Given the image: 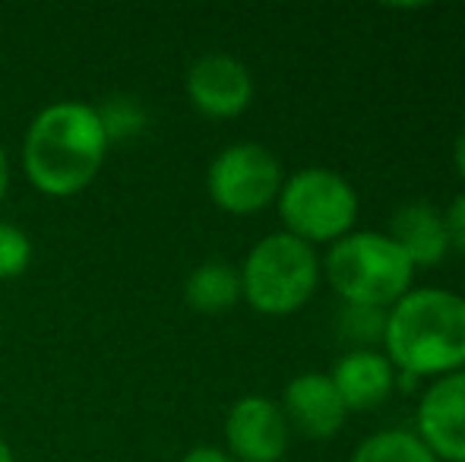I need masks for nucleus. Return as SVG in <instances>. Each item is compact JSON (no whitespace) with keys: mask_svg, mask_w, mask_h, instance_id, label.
Masks as SVG:
<instances>
[{"mask_svg":"<svg viewBox=\"0 0 465 462\" xmlns=\"http://www.w3.org/2000/svg\"><path fill=\"white\" fill-rule=\"evenodd\" d=\"M418 437L437 459L465 462V370L440 377L424 389Z\"/></svg>","mask_w":465,"mask_h":462,"instance_id":"1a4fd4ad","label":"nucleus"},{"mask_svg":"<svg viewBox=\"0 0 465 462\" xmlns=\"http://www.w3.org/2000/svg\"><path fill=\"white\" fill-rule=\"evenodd\" d=\"M187 304L200 314H222V310L234 308L241 298V272L228 263H203L196 266L184 282Z\"/></svg>","mask_w":465,"mask_h":462,"instance_id":"ddd939ff","label":"nucleus"},{"mask_svg":"<svg viewBox=\"0 0 465 462\" xmlns=\"http://www.w3.org/2000/svg\"><path fill=\"white\" fill-rule=\"evenodd\" d=\"M225 440L241 462H279L288 450L292 428L270 396H241L225 418Z\"/></svg>","mask_w":465,"mask_h":462,"instance_id":"0eeeda50","label":"nucleus"},{"mask_svg":"<svg viewBox=\"0 0 465 462\" xmlns=\"http://www.w3.org/2000/svg\"><path fill=\"white\" fill-rule=\"evenodd\" d=\"M323 272L345 304L390 310L411 289L415 266L383 231H349L330 247Z\"/></svg>","mask_w":465,"mask_h":462,"instance_id":"7ed1b4c3","label":"nucleus"},{"mask_svg":"<svg viewBox=\"0 0 465 462\" xmlns=\"http://www.w3.org/2000/svg\"><path fill=\"white\" fill-rule=\"evenodd\" d=\"M241 295L253 310L285 317L301 310L320 282V257L307 241L288 231L266 234L241 266Z\"/></svg>","mask_w":465,"mask_h":462,"instance_id":"20e7f679","label":"nucleus"},{"mask_svg":"<svg viewBox=\"0 0 465 462\" xmlns=\"http://www.w3.org/2000/svg\"><path fill=\"white\" fill-rule=\"evenodd\" d=\"M456 168H460V174L465 178V130L460 133V140H456Z\"/></svg>","mask_w":465,"mask_h":462,"instance_id":"412c9836","label":"nucleus"},{"mask_svg":"<svg viewBox=\"0 0 465 462\" xmlns=\"http://www.w3.org/2000/svg\"><path fill=\"white\" fill-rule=\"evenodd\" d=\"M383 355L405 377L465 370V298L447 289H409L390 310Z\"/></svg>","mask_w":465,"mask_h":462,"instance_id":"f03ea898","label":"nucleus"},{"mask_svg":"<svg viewBox=\"0 0 465 462\" xmlns=\"http://www.w3.org/2000/svg\"><path fill=\"white\" fill-rule=\"evenodd\" d=\"M32 260V241L19 225L4 222L0 219V282L4 279H16L19 272H25Z\"/></svg>","mask_w":465,"mask_h":462,"instance_id":"f3484780","label":"nucleus"},{"mask_svg":"<svg viewBox=\"0 0 465 462\" xmlns=\"http://www.w3.org/2000/svg\"><path fill=\"white\" fill-rule=\"evenodd\" d=\"M279 159L260 143H234L213 159L206 174L209 197L219 210L232 216L260 212L279 197L282 191Z\"/></svg>","mask_w":465,"mask_h":462,"instance_id":"423d86ee","label":"nucleus"},{"mask_svg":"<svg viewBox=\"0 0 465 462\" xmlns=\"http://www.w3.org/2000/svg\"><path fill=\"white\" fill-rule=\"evenodd\" d=\"M187 95L206 117H238L253 99V76L232 54H203L187 70Z\"/></svg>","mask_w":465,"mask_h":462,"instance_id":"6e6552de","label":"nucleus"},{"mask_svg":"<svg viewBox=\"0 0 465 462\" xmlns=\"http://www.w3.org/2000/svg\"><path fill=\"white\" fill-rule=\"evenodd\" d=\"M349 412H368L396 389V368L373 349H355L336 361L330 374Z\"/></svg>","mask_w":465,"mask_h":462,"instance_id":"9b49d317","label":"nucleus"},{"mask_svg":"<svg viewBox=\"0 0 465 462\" xmlns=\"http://www.w3.org/2000/svg\"><path fill=\"white\" fill-rule=\"evenodd\" d=\"M108 155L102 117L86 102H54L32 117L23 140L25 178L48 197L86 191Z\"/></svg>","mask_w":465,"mask_h":462,"instance_id":"f257e3e1","label":"nucleus"},{"mask_svg":"<svg viewBox=\"0 0 465 462\" xmlns=\"http://www.w3.org/2000/svg\"><path fill=\"white\" fill-rule=\"evenodd\" d=\"M98 117H102L104 136L111 140H127V136H136L146 123V114H143L140 102L127 99V95H114L108 99L102 108H98Z\"/></svg>","mask_w":465,"mask_h":462,"instance_id":"2eb2a0df","label":"nucleus"},{"mask_svg":"<svg viewBox=\"0 0 465 462\" xmlns=\"http://www.w3.org/2000/svg\"><path fill=\"white\" fill-rule=\"evenodd\" d=\"M351 462H440L415 431H377L351 453Z\"/></svg>","mask_w":465,"mask_h":462,"instance_id":"4468645a","label":"nucleus"},{"mask_svg":"<svg viewBox=\"0 0 465 462\" xmlns=\"http://www.w3.org/2000/svg\"><path fill=\"white\" fill-rule=\"evenodd\" d=\"M279 216L288 234L307 244H336L355 229L358 193L332 168H301L282 181Z\"/></svg>","mask_w":465,"mask_h":462,"instance_id":"39448f33","label":"nucleus"},{"mask_svg":"<svg viewBox=\"0 0 465 462\" xmlns=\"http://www.w3.org/2000/svg\"><path fill=\"white\" fill-rule=\"evenodd\" d=\"M181 462H234V459L225 450H219V447H193Z\"/></svg>","mask_w":465,"mask_h":462,"instance_id":"6ab92c4d","label":"nucleus"},{"mask_svg":"<svg viewBox=\"0 0 465 462\" xmlns=\"http://www.w3.org/2000/svg\"><path fill=\"white\" fill-rule=\"evenodd\" d=\"M282 412L288 418V428H294V431L313 440L336 437L339 428L349 418V408H345L339 389L332 387L330 374H317V370L298 374L288 383Z\"/></svg>","mask_w":465,"mask_h":462,"instance_id":"9d476101","label":"nucleus"},{"mask_svg":"<svg viewBox=\"0 0 465 462\" xmlns=\"http://www.w3.org/2000/svg\"><path fill=\"white\" fill-rule=\"evenodd\" d=\"M342 336L361 342L364 349L373 342H383L386 329V310L383 308H361V304H345L342 317H339Z\"/></svg>","mask_w":465,"mask_h":462,"instance_id":"dca6fc26","label":"nucleus"},{"mask_svg":"<svg viewBox=\"0 0 465 462\" xmlns=\"http://www.w3.org/2000/svg\"><path fill=\"white\" fill-rule=\"evenodd\" d=\"M0 462H16V459H13V450H10V444H6L4 437H0Z\"/></svg>","mask_w":465,"mask_h":462,"instance_id":"4be33fe9","label":"nucleus"},{"mask_svg":"<svg viewBox=\"0 0 465 462\" xmlns=\"http://www.w3.org/2000/svg\"><path fill=\"white\" fill-rule=\"evenodd\" d=\"M443 222H447L450 247H456V251L465 257V193H460V197L447 206V212H443Z\"/></svg>","mask_w":465,"mask_h":462,"instance_id":"a211bd4d","label":"nucleus"},{"mask_svg":"<svg viewBox=\"0 0 465 462\" xmlns=\"http://www.w3.org/2000/svg\"><path fill=\"white\" fill-rule=\"evenodd\" d=\"M6 187H10V162H6V152H4V146H0V203H4V197H6Z\"/></svg>","mask_w":465,"mask_h":462,"instance_id":"aec40b11","label":"nucleus"},{"mask_svg":"<svg viewBox=\"0 0 465 462\" xmlns=\"http://www.w3.org/2000/svg\"><path fill=\"white\" fill-rule=\"evenodd\" d=\"M390 234L402 253L411 260V266H437L450 251V234L443 212H437L430 203H405L392 212Z\"/></svg>","mask_w":465,"mask_h":462,"instance_id":"f8f14e48","label":"nucleus"}]
</instances>
